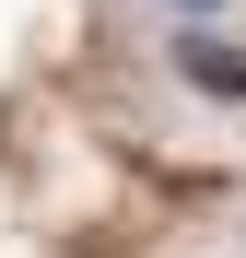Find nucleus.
Wrapping results in <instances>:
<instances>
[{"label":"nucleus","instance_id":"obj_1","mask_svg":"<svg viewBox=\"0 0 246 258\" xmlns=\"http://www.w3.org/2000/svg\"><path fill=\"white\" fill-rule=\"evenodd\" d=\"M164 71H176L199 106H246V35H234V12H188V24H164Z\"/></svg>","mask_w":246,"mask_h":258},{"label":"nucleus","instance_id":"obj_2","mask_svg":"<svg viewBox=\"0 0 246 258\" xmlns=\"http://www.w3.org/2000/svg\"><path fill=\"white\" fill-rule=\"evenodd\" d=\"M152 12H164V24H188V12H234V0H152Z\"/></svg>","mask_w":246,"mask_h":258}]
</instances>
